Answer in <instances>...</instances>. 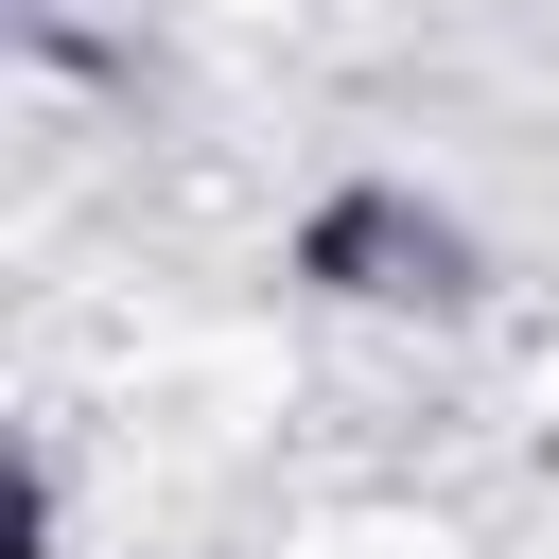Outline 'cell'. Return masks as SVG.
I'll use <instances>...</instances> for the list:
<instances>
[{
    "label": "cell",
    "instance_id": "6da1fadb",
    "mask_svg": "<svg viewBox=\"0 0 559 559\" xmlns=\"http://www.w3.org/2000/svg\"><path fill=\"white\" fill-rule=\"evenodd\" d=\"M314 559H437V542H402V524H332Z\"/></svg>",
    "mask_w": 559,
    "mask_h": 559
}]
</instances>
